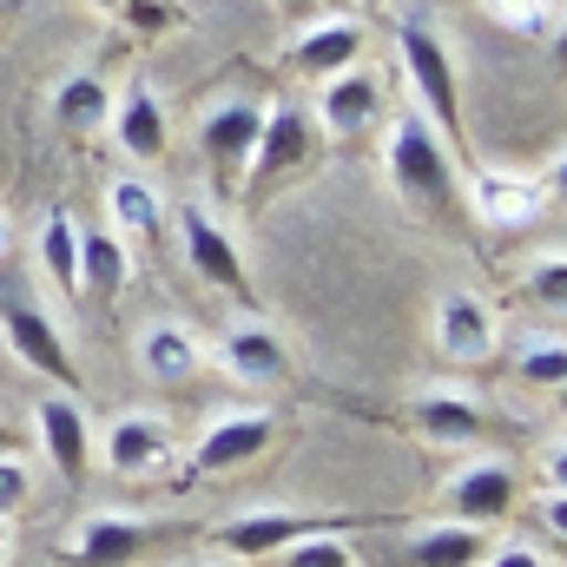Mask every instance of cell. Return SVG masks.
Segmentation results:
<instances>
[{"label":"cell","instance_id":"1","mask_svg":"<svg viewBox=\"0 0 567 567\" xmlns=\"http://www.w3.org/2000/svg\"><path fill=\"white\" fill-rule=\"evenodd\" d=\"M383 172L396 185V198L410 212H449L462 198V158L429 133V120L410 106L390 120V145H383Z\"/></svg>","mask_w":567,"mask_h":567},{"label":"cell","instance_id":"2","mask_svg":"<svg viewBox=\"0 0 567 567\" xmlns=\"http://www.w3.org/2000/svg\"><path fill=\"white\" fill-rule=\"evenodd\" d=\"M396 60L410 73V93H416V113L429 120V133L462 158V86H455L449 40L423 20H396Z\"/></svg>","mask_w":567,"mask_h":567},{"label":"cell","instance_id":"3","mask_svg":"<svg viewBox=\"0 0 567 567\" xmlns=\"http://www.w3.org/2000/svg\"><path fill=\"white\" fill-rule=\"evenodd\" d=\"M363 522L350 515H290V508H251V515H231L212 528V548H225L231 561H265L284 555L297 542H317V535H357Z\"/></svg>","mask_w":567,"mask_h":567},{"label":"cell","instance_id":"4","mask_svg":"<svg viewBox=\"0 0 567 567\" xmlns=\"http://www.w3.org/2000/svg\"><path fill=\"white\" fill-rule=\"evenodd\" d=\"M0 343H7L33 377H47V383H60V390H80V363H73V343L60 337V323H53L27 290H7V284H0Z\"/></svg>","mask_w":567,"mask_h":567},{"label":"cell","instance_id":"5","mask_svg":"<svg viewBox=\"0 0 567 567\" xmlns=\"http://www.w3.org/2000/svg\"><path fill=\"white\" fill-rule=\"evenodd\" d=\"M310 152H317V120L303 106H290V100L265 106V126H258V145H251V165H245L238 192L251 205H265V192L284 185V178H297L310 165Z\"/></svg>","mask_w":567,"mask_h":567},{"label":"cell","instance_id":"6","mask_svg":"<svg viewBox=\"0 0 567 567\" xmlns=\"http://www.w3.org/2000/svg\"><path fill=\"white\" fill-rule=\"evenodd\" d=\"M212 357H218V370L238 377L245 390H284L290 370H297V363H290V343L278 337V323H265V317H251V310L218 330V350H212Z\"/></svg>","mask_w":567,"mask_h":567},{"label":"cell","instance_id":"7","mask_svg":"<svg viewBox=\"0 0 567 567\" xmlns=\"http://www.w3.org/2000/svg\"><path fill=\"white\" fill-rule=\"evenodd\" d=\"M258 126H265V106L245 100V93H225V100L205 106V120H198V152H205L212 185H231V192H238V178H245V165H251V145H258Z\"/></svg>","mask_w":567,"mask_h":567},{"label":"cell","instance_id":"8","mask_svg":"<svg viewBox=\"0 0 567 567\" xmlns=\"http://www.w3.org/2000/svg\"><path fill=\"white\" fill-rule=\"evenodd\" d=\"M462 192L488 231H528L555 205V178H528V172H468Z\"/></svg>","mask_w":567,"mask_h":567},{"label":"cell","instance_id":"9","mask_svg":"<svg viewBox=\"0 0 567 567\" xmlns=\"http://www.w3.org/2000/svg\"><path fill=\"white\" fill-rule=\"evenodd\" d=\"M172 225H178V251H185V265L212 284V290H231V297H245V290H251V284H245V258H238V245H231V231H225L198 198H178V205H172Z\"/></svg>","mask_w":567,"mask_h":567},{"label":"cell","instance_id":"10","mask_svg":"<svg viewBox=\"0 0 567 567\" xmlns=\"http://www.w3.org/2000/svg\"><path fill=\"white\" fill-rule=\"evenodd\" d=\"M172 423L165 416H152V410H120L106 435H93V455L120 475V482H140V475H158L165 462H172Z\"/></svg>","mask_w":567,"mask_h":567},{"label":"cell","instance_id":"11","mask_svg":"<svg viewBox=\"0 0 567 567\" xmlns=\"http://www.w3.org/2000/svg\"><path fill=\"white\" fill-rule=\"evenodd\" d=\"M271 442H278V416L271 410H225V416H212V423L198 429L192 468L198 475H231V468L258 462Z\"/></svg>","mask_w":567,"mask_h":567},{"label":"cell","instance_id":"12","mask_svg":"<svg viewBox=\"0 0 567 567\" xmlns=\"http://www.w3.org/2000/svg\"><path fill=\"white\" fill-rule=\"evenodd\" d=\"M435 350H442L449 363H462V370L488 363V357L502 350V317H495V303L475 297V290H442V303H435Z\"/></svg>","mask_w":567,"mask_h":567},{"label":"cell","instance_id":"13","mask_svg":"<svg viewBox=\"0 0 567 567\" xmlns=\"http://www.w3.org/2000/svg\"><path fill=\"white\" fill-rule=\"evenodd\" d=\"M363 20L357 13H310L297 33H290V47H284V60H290V73H303V80H330V73H343V66H357L363 60Z\"/></svg>","mask_w":567,"mask_h":567},{"label":"cell","instance_id":"14","mask_svg":"<svg viewBox=\"0 0 567 567\" xmlns=\"http://www.w3.org/2000/svg\"><path fill=\"white\" fill-rule=\"evenodd\" d=\"M33 429H40V455L53 462V475L86 482V468H93V423H86L80 396H73V390L40 396V403H33Z\"/></svg>","mask_w":567,"mask_h":567},{"label":"cell","instance_id":"15","mask_svg":"<svg viewBox=\"0 0 567 567\" xmlns=\"http://www.w3.org/2000/svg\"><path fill=\"white\" fill-rule=\"evenodd\" d=\"M106 133L120 140V152H126L133 165H158V158L172 152V113L158 106V93H152L145 73L126 80V93H113V120H106Z\"/></svg>","mask_w":567,"mask_h":567},{"label":"cell","instance_id":"16","mask_svg":"<svg viewBox=\"0 0 567 567\" xmlns=\"http://www.w3.org/2000/svg\"><path fill=\"white\" fill-rule=\"evenodd\" d=\"M377 113H383V80H377V73L343 66V73L317 80V106H310L317 133H330V140H357L363 126H377Z\"/></svg>","mask_w":567,"mask_h":567},{"label":"cell","instance_id":"17","mask_svg":"<svg viewBox=\"0 0 567 567\" xmlns=\"http://www.w3.org/2000/svg\"><path fill=\"white\" fill-rule=\"evenodd\" d=\"M515 515V468L502 455H482L468 462L455 482H449V522H468V528H495Z\"/></svg>","mask_w":567,"mask_h":567},{"label":"cell","instance_id":"18","mask_svg":"<svg viewBox=\"0 0 567 567\" xmlns=\"http://www.w3.org/2000/svg\"><path fill=\"white\" fill-rule=\"evenodd\" d=\"M152 548V528L133 515H86L73 535H66V567H133Z\"/></svg>","mask_w":567,"mask_h":567},{"label":"cell","instance_id":"19","mask_svg":"<svg viewBox=\"0 0 567 567\" xmlns=\"http://www.w3.org/2000/svg\"><path fill=\"white\" fill-rule=\"evenodd\" d=\"M106 231L126 245V251H152L158 238H165V198L152 192V178L145 172H120V178H106Z\"/></svg>","mask_w":567,"mask_h":567},{"label":"cell","instance_id":"20","mask_svg":"<svg viewBox=\"0 0 567 567\" xmlns=\"http://www.w3.org/2000/svg\"><path fill=\"white\" fill-rule=\"evenodd\" d=\"M133 350H140V370L152 383H192L198 370H205V337L192 330V323H178V317H152L140 337H133Z\"/></svg>","mask_w":567,"mask_h":567},{"label":"cell","instance_id":"21","mask_svg":"<svg viewBox=\"0 0 567 567\" xmlns=\"http://www.w3.org/2000/svg\"><path fill=\"white\" fill-rule=\"evenodd\" d=\"M410 416H416V429H423L435 449H468V442L488 435V416H482L462 390H449V383L416 390V396H410Z\"/></svg>","mask_w":567,"mask_h":567},{"label":"cell","instance_id":"22","mask_svg":"<svg viewBox=\"0 0 567 567\" xmlns=\"http://www.w3.org/2000/svg\"><path fill=\"white\" fill-rule=\"evenodd\" d=\"M40 271H47V284L66 303L80 297V218L66 205H47L40 212Z\"/></svg>","mask_w":567,"mask_h":567},{"label":"cell","instance_id":"23","mask_svg":"<svg viewBox=\"0 0 567 567\" xmlns=\"http://www.w3.org/2000/svg\"><path fill=\"white\" fill-rule=\"evenodd\" d=\"M488 555V528L468 522H429L410 535V567H482Z\"/></svg>","mask_w":567,"mask_h":567},{"label":"cell","instance_id":"24","mask_svg":"<svg viewBox=\"0 0 567 567\" xmlns=\"http://www.w3.org/2000/svg\"><path fill=\"white\" fill-rule=\"evenodd\" d=\"M53 120H60L66 133H106V120H113V86H106L93 66L66 73V80L53 86Z\"/></svg>","mask_w":567,"mask_h":567},{"label":"cell","instance_id":"25","mask_svg":"<svg viewBox=\"0 0 567 567\" xmlns=\"http://www.w3.org/2000/svg\"><path fill=\"white\" fill-rule=\"evenodd\" d=\"M126 284H133V251L113 231H80V297L113 303Z\"/></svg>","mask_w":567,"mask_h":567},{"label":"cell","instance_id":"26","mask_svg":"<svg viewBox=\"0 0 567 567\" xmlns=\"http://www.w3.org/2000/svg\"><path fill=\"white\" fill-rule=\"evenodd\" d=\"M522 383H535V390H561L567 383V343H561V330L548 323V330H535L528 343H522Z\"/></svg>","mask_w":567,"mask_h":567},{"label":"cell","instance_id":"27","mask_svg":"<svg viewBox=\"0 0 567 567\" xmlns=\"http://www.w3.org/2000/svg\"><path fill=\"white\" fill-rule=\"evenodd\" d=\"M482 13L508 33H548L555 27V0H482Z\"/></svg>","mask_w":567,"mask_h":567},{"label":"cell","instance_id":"28","mask_svg":"<svg viewBox=\"0 0 567 567\" xmlns=\"http://www.w3.org/2000/svg\"><path fill=\"white\" fill-rule=\"evenodd\" d=\"M278 567H357V548H350V535H317V542L284 548Z\"/></svg>","mask_w":567,"mask_h":567},{"label":"cell","instance_id":"29","mask_svg":"<svg viewBox=\"0 0 567 567\" xmlns=\"http://www.w3.org/2000/svg\"><path fill=\"white\" fill-rule=\"evenodd\" d=\"M27 502H33V468L7 449V455H0V522H13Z\"/></svg>","mask_w":567,"mask_h":567},{"label":"cell","instance_id":"30","mask_svg":"<svg viewBox=\"0 0 567 567\" xmlns=\"http://www.w3.org/2000/svg\"><path fill=\"white\" fill-rule=\"evenodd\" d=\"M528 297H535V303H548V310H561V303H567V258H561V251H548V258H535V265H528Z\"/></svg>","mask_w":567,"mask_h":567},{"label":"cell","instance_id":"31","mask_svg":"<svg viewBox=\"0 0 567 567\" xmlns=\"http://www.w3.org/2000/svg\"><path fill=\"white\" fill-rule=\"evenodd\" d=\"M120 20H126L133 33H165V27L178 20V0H126Z\"/></svg>","mask_w":567,"mask_h":567},{"label":"cell","instance_id":"32","mask_svg":"<svg viewBox=\"0 0 567 567\" xmlns=\"http://www.w3.org/2000/svg\"><path fill=\"white\" fill-rule=\"evenodd\" d=\"M482 567H542V548H528V542H502V548H488Z\"/></svg>","mask_w":567,"mask_h":567},{"label":"cell","instance_id":"33","mask_svg":"<svg viewBox=\"0 0 567 567\" xmlns=\"http://www.w3.org/2000/svg\"><path fill=\"white\" fill-rule=\"evenodd\" d=\"M271 7H278V20H290V27H303L310 13H323L317 0H271Z\"/></svg>","mask_w":567,"mask_h":567},{"label":"cell","instance_id":"34","mask_svg":"<svg viewBox=\"0 0 567 567\" xmlns=\"http://www.w3.org/2000/svg\"><path fill=\"white\" fill-rule=\"evenodd\" d=\"M0 567H13V522H0Z\"/></svg>","mask_w":567,"mask_h":567},{"label":"cell","instance_id":"35","mask_svg":"<svg viewBox=\"0 0 567 567\" xmlns=\"http://www.w3.org/2000/svg\"><path fill=\"white\" fill-rule=\"evenodd\" d=\"M7 251H13V218L0 212V258H7Z\"/></svg>","mask_w":567,"mask_h":567},{"label":"cell","instance_id":"36","mask_svg":"<svg viewBox=\"0 0 567 567\" xmlns=\"http://www.w3.org/2000/svg\"><path fill=\"white\" fill-rule=\"evenodd\" d=\"M86 7H100V13H120V7H126V0H86Z\"/></svg>","mask_w":567,"mask_h":567},{"label":"cell","instance_id":"37","mask_svg":"<svg viewBox=\"0 0 567 567\" xmlns=\"http://www.w3.org/2000/svg\"><path fill=\"white\" fill-rule=\"evenodd\" d=\"M343 7H396V0H343Z\"/></svg>","mask_w":567,"mask_h":567},{"label":"cell","instance_id":"38","mask_svg":"<svg viewBox=\"0 0 567 567\" xmlns=\"http://www.w3.org/2000/svg\"><path fill=\"white\" fill-rule=\"evenodd\" d=\"M7 449H13V429L0 423V455H7Z\"/></svg>","mask_w":567,"mask_h":567}]
</instances>
